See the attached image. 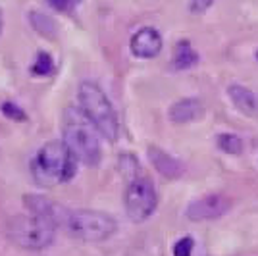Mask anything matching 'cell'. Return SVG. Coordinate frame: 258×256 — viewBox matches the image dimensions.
<instances>
[{"label": "cell", "mask_w": 258, "mask_h": 256, "mask_svg": "<svg viewBox=\"0 0 258 256\" xmlns=\"http://www.w3.org/2000/svg\"><path fill=\"white\" fill-rule=\"evenodd\" d=\"M79 2H81V0H74V4H76V6L79 4Z\"/></svg>", "instance_id": "7402d4cb"}, {"label": "cell", "mask_w": 258, "mask_h": 256, "mask_svg": "<svg viewBox=\"0 0 258 256\" xmlns=\"http://www.w3.org/2000/svg\"><path fill=\"white\" fill-rule=\"evenodd\" d=\"M231 199L222 195V193H212V195H205L201 199H197L187 206L185 216L191 222H210V220H218L224 214L231 210Z\"/></svg>", "instance_id": "52a82bcc"}, {"label": "cell", "mask_w": 258, "mask_h": 256, "mask_svg": "<svg viewBox=\"0 0 258 256\" xmlns=\"http://www.w3.org/2000/svg\"><path fill=\"white\" fill-rule=\"evenodd\" d=\"M4 233L12 243L25 250H43L54 243L56 227L46 220L29 214V216H16L4 227Z\"/></svg>", "instance_id": "5b68a950"}, {"label": "cell", "mask_w": 258, "mask_h": 256, "mask_svg": "<svg viewBox=\"0 0 258 256\" xmlns=\"http://www.w3.org/2000/svg\"><path fill=\"white\" fill-rule=\"evenodd\" d=\"M227 95L231 98V102L235 104L237 110H241L245 116L248 117H258V96L245 85H229Z\"/></svg>", "instance_id": "7c38bea8"}, {"label": "cell", "mask_w": 258, "mask_h": 256, "mask_svg": "<svg viewBox=\"0 0 258 256\" xmlns=\"http://www.w3.org/2000/svg\"><path fill=\"white\" fill-rule=\"evenodd\" d=\"M131 52L137 58H154L162 50V37L154 27H143L131 37Z\"/></svg>", "instance_id": "9c48e42d"}, {"label": "cell", "mask_w": 258, "mask_h": 256, "mask_svg": "<svg viewBox=\"0 0 258 256\" xmlns=\"http://www.w3.org/2000/svg\"><path fill=\"white\" fill-rule=\"evenodd\" d=\"M77 170V158L64 145V141H50L43 145L31 162L33 179L43 187H54L70 181Z\"/></svg>", "instance_id": "7a4b0ae2"}, {"label": "cell", "mask_w": 258, "mask_h": 256, "mask_svg": "<svg viewBox=\"0 0 258 256\" xmlns=\"http://www.w3.org/2000/svg\"><path fill=\"white\" fill-rule=\"evenodd\" d=\"M199 60V54L195 50L189 41H179L175 44V50H173L172 66L175 70H189L193 68Z\"/></svg>", "instance_id": "4fadbf2b"}, {"label": "cell", "mask_w": 258, "mask_h": 256, "mask_svg": "<svg viewBox=\"0 0 258 256\" xmlns=\"http://www.w3.org/2000/svg\"><path fill=\"white\" fill-rule=\"evenodd\" d=\"M25 206L27 210L39 218L46 220L50 225H54L56 229H62L66 224V218L70 214V208H66L64 204L56 203V201H50L46 197H41V195H27L25 197Z\"/></svg>", "instance_id": "ba28073f"}, {"label": "cell", "mask_w": 258, "mask_h": 256, "mask_svg": "<svg viewBox=\"0 0 258 256\" xmlns=\"http://www.w3.org/2000/svg\"><path fill=\"white\" fill-rule=\"evenodd\" d=\"M48 2L52 4L56 10H60V12H70L76 8L74 0H48Z\"/></svg>", "instance_id": "ffe728a7"}, {"label": "cell", "mask_w": 258, "mask_h": 256, "mask_svg": "<svg viewBox=\"0 0 258 256\" xmlns=\"http://www.w3.org/2000/svg\"><path fill=\"white\" fill-rule=\"evenodd\" d=\"M216 143H218V149L226 152V154L237 156V154L243 152V141L235 133H222V135H218Z\"/></svg>", "instance_id": "5bb4252c"}, {"label": "cell", "mask_w": 258, "mask_h": 256, "mask_svg": "<svg viewBox=\"0 0 258 256\" xmlns=\"http://www.w3.org/2000/svg\"><path fill=\"white\" fill-rule=\"evenodd\" d=\"M77 100L81 104V110L85 116L93 121V125L98 129V133L110 143L118 139L119 123L116 110L112 106L106 93L93 81H83L77 91Z\"/></svg>", "instance_id": "3957f363"}, {"label": "cell", "mask_w": 258, "mask_h": 256, "mask_svg": "<svg viewBox=\"0 0 258 256\" xmlns=\"http://www.w3.org/2000/svg\"><path fill=\"white\" fill-rule=\"evenodd\" d=\"M52 70H54L52 58H50L46 52L39 54L37 60H35V64H33V68H31L33 75H48Z\"/></svg>", "instance_id": "2e32d148"}, {"label": "cell", "mask_w": 258, "mask_h": 256, "mask_svg": "<svg viewBox=\"0 0 258 256\" xmlns=\"http://www.w3.org/2000/svg\"><path fill=\"white\" fill-rule=\"evenodd\" d=\"M256 58H258V52H256Z\"/></svg>", "instance_id": "603a6c76"}, {"label": "cell", "mask_w": 258, "mask_h": 256, "mask_svg": "<svg viewBox=\"0 0 258 256\" xmlns=\"http://www.w3.org/2000/svg\"><path fill=\"white\" fill-rule=\"evenodd\" d=\"M216 0H191V6H189V10L193 12V14H205L212 4H214Z\"/></svg>", "instance_id": "d6986e66"}, {"label": "cell", "mask_w": 258, "mask_h": 256, "mask_svg": "<svg viewBox=\"0 0 258 256\" xmlns=\"http://www.w3.org/2000/svg\"><path fill=\"white\" fill-rule=\"evenodd\" d=\"M31 22H33V27H35L37 31H41L43 35H46V37L56 35L54 22L52 20H48L44 14H31Z\"/></svg>", "instance_id": "9a60e30c"}, {"label": "cell", "mask_w": 258, "mask_h": 256, "mask_svg": "<svg viewBox=\"0 0 258 256\" xmlns=\"http://www.w3.org/2000/svg\"><path fill=\"white\" fill-rule=\"evenodd\" d=\"M64 229L68 235H72L74 239L87 241V243H100L106 241L116 233L118 224L116 220L106 212H98V210H72L66 218Z\"/></svg>", "instance_id": "277c9868"}, {"label": "cell", "mask_w": 258, "mask_h": 256, "mask_svg": "<svg viewBox=\"0 0 258 256\" xmlns=\"http://www.w3.org/2000/svg\"><path fill=\"white\" fill-rule=\"evenodd\" d=\"M123 204H125V212L131 222L141 224L149 220L158 206V195L154 189V183L147 175L131 177L125 195H123Z\"/></svg>", "instance_id": "8992f818"}, {"label": "cell", "mask_w": 258, "mask_h": 256, "mask_svg": "<svg viewBox=\"0 0 258 256\" xmlns=\"http://www.w3.org/2000/svg\"><path fill=\"white\" fill-rule=\"evenodd\" d=\"M64 145L72 150L77 162L87 166H98L102 160V149L98 141V129L85 116L83 110L76 106L66 108L64 123H62Z\"/></svg>", "instance_id": "6da1fadb"}, {"label": "cell", "mask_w": 258, "mask_h": 256, "mask_svg": "<svg viewBox=\"0 0 258 256\" xmlns=\"http://www.w3.org/2000/svg\"><path fill=\"white\" fill-rule=\"evenodd\" d=\"M0 110L6 114V117H12V119H16V121H25L27 119V114L23 112L22 108H18L14 102H4Z\"/></svg>", "instance_id": "ac0fdd59"}, {"label": "cell", "mask_w": 258, "mask_h": 256, "mask_svg": "<svg viewBox=\"0 0 258 256\" xmlns=\"http://www.w3.org/2000/svg\"><path fill=\"white\" fill-rule=\"evenodd\" d=\"M168 116L173 123H189L205 116V106L199 98H181L170 106Z\"/></svg>", "instance_id": "8fae6325"}, {"label": "cell", "mask_w": 258, "mask_h": 256, "mask_svg": "<svg viewBox=\"0 0 258 256\" xmlns=\"http://www.w3.org/2000/svg\"><path fill=\"white\" fill-rule=\"evenodd\" d=\"M193 246H195V241L193 237H183L179 239L175 245H173V256H191L193 254Z\"/></svg>", "instance_id": "e0dca14e"}, {"label": "cell", "mask_w": 258, "mask_h": 256, "mask_svg": "<svg viewBox=\"0 0 258 256\" xmlns=\"http://www.w3.org/2000/svg\"><path fill=\"white\" fill-rule=\"evenodd\" d=\"M0 33H2V12H0Z\"/></svg>", "instance_id": "44dd1931"}, {"label": "cell", "mask_w": 258, "mask_h": 256, "mask_svg": "<svg viewBox=\"0 0 258 256\" xmlns=\"http://www.w3.org/2000/svg\"><path fill=\"white\" fill-rule=\"evenodd\" d=\"M149 160L154 166V170L160 175H164L166 179H177L185 171V166H183L181 160H177L170 152L158 149V147H149Z\"/></svg>", "instance_id": "30bf717a"}]
</instances>
